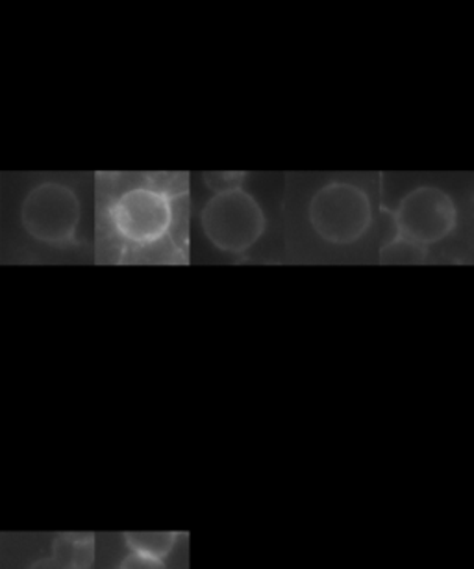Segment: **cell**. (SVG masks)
<instances>
[{
    "instance_id": "1",
    "label": "cell",
    "mask_w": 474,
    "mask_h": 569,
    "mask_svg": "<svg viewBox=\"0 0 474 569\" xmlns=\"http://www.w3.org/2000/svg\"><path fill=\"white\" fill-rule=\"evenodd\" d=\"M307 213L313 230L334 246H351L360 240L373 221L367 193L346 182L321 188L313 196Z\"/></svg>"
},
{
    "instance_id": "2",
    "label": "cell",
    "mask_w": 474,
    "mask_h": 569,
    "mask_svg": "<svg viewBox=\"0 0 474 569\" xmlns=\"http://www.w3.org/2000/svg\"><path fill=\"white\" fill-rule=\"evenodd\" d=\"M208 240L224 252H245L262 238L265 216L254 197L243 190L213 197L202 210Z\"/></svg>"
},
{
    "instance_id": "3",
    "label": "cell",
    "mask_w": 474,
    "mask_h": 569,
    "mask_svg": "<svg viewBox=\"0 0 474 569\" xmlns=\"http://www.w3.org/2000/svg\"><path fill=\"white\" fill-rule=\"evenodd\" d=\"M21 221L34 240L47 246H69L79 230V197L58 182L40 184L24 199Z\"/></svg>"
},
{
    "instance_id": "4",
    "label": "cell",
    "mask_w": 474,
    "mask_h": 569,
    "mask_svg": "<svg viewBox=\"0 0 474 569\" xmlns=\"http://www.w3.org/2000/svg\"><path fill=\"white\" fill-rule=\"evenodd\" d=\"M396 232L415 246H434L456 227V207L440 188L423 186L402 199L395 213Z\"/></svg>"
},
{
    "instance_id": "5",
    "label": "cell",
    "mask_w": 474,
    "mask_h": 569,
    "mask_svg": "<svg viewBox=\"0 0 474 569\" xmlns=\"http://www.w3.org/2000/svg\"><path fill=\"white\" fill-rule=\"evenodd\" d=\"M112 213L119 232L135 243L160 240L171 224L168 199L151 190H132L124 193L115 202Z\"/></svg>"
},
{
    "instance_id": "6",
    "label": "cell",
    "mask_w": 474,
    "mask_h": 569,
    "mask_svg": "<svg viewBox=\"0 0 474 569\" xmlns=\"http://www.w3.org/2000/svg\"><path fill=\"white\" fill-rule=\"evenodd\" d=\"M52 557L68 569H90L95 560V536L60 535L52 541Z\"/></svg>"
},
{
    "instance_id": "7",
    "label": "cell",
    "mask_w": 474,
    "mask_h": 569,
    "mask_svg": "<svg viewBox=\"0 0 474 569\" xmlns=\"http://www.w3.org/2000/svg\"><path fill=\"white\" fill-rule=\"evenodd\" d=\"M130 551L165 560L179 535L177 532H129L124 536Z\"/></svg>"
},
{
    "instance_id": "8",
    "label": "cell",
    "mask_w": 474,
    "mask_h": 569,
    "mask_svg": "<svg viewBox=\"0 0 474 569\" xmlns=\"http://www.w3.org/2000/svg\"><path fill=\"white\" fill-rule=\"evenodd\" d=\"M424 258H426V252L423 247L415 246L412 241L402 240V238L390 241L380 251V262L382 263H421L424 262Z\"/></svg>"
},
{
    "instance_id": "9",
    "label": "cell",
    "mask_w": 474,
    "mask_h": 569,
    "mask_svg": "<svg viewBox=\"0 0 474 569\" xmlns=\"http://www.w3.org/2000/svg\"><path fill=\"white\" fill-rule=\"evenodd\" d=\"M243 179H245V173H238V171H215V173H204V182H206L208 188L213 191V193H218V196H223V193H230V191L241 190V184H243Z\"/></svg>"
},
{
    "instance_id": "10",
    "label": "cell",
    "mask_w": 474,
    "mask_h": 569,
    "mask_svg": "<svg viewBox=\"0 0 474 569\" xmlns=\"http://www.w3.org/2000/svg\"><path fill=\"white\" fill-rule=\"evenodd\" d=\"M119 569H168L165 562L160 558L141 555V552L130 551L129 557L124 558Z\"/></svg>"
},
{
    "instance_id": "11",
    "label": "cell",
    "mask_w": 474,
    "mask_h": 569,
    "mask_svg": "<svg viewBox=\"0 0 474 569\" xmlns=\"http://www.w3.org/2000/svg\"><path fill=\"white\" fill-rule=\"evenodd\" d=\"M29 569H68L60 560L54 557L38 558L36 562L30 563Z\"/></svg>"
}]
</instances>
